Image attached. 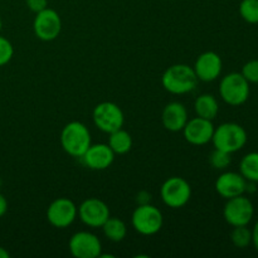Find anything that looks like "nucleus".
Here are the masks:
<instances>
[{
    "instance_id": "c756f323",
    "label": "nucleus",
    "mask_w": 258,
    "mask_h": 258,
    "mask_svg": "<svg viewBox=\"0 0 258 258\" xmlns=\"http://www.w3.org/2000/svg\"><path fill=\"white\" fill-rule=\"evenodd\" d=\"M252 243H253L254 248L258 251V221L254 224V228L252 229Z\"/></svg>"
},
{
    "instance_id": "f3484780",
    "label": "nucleus",
    "mask_w": 258,
    "mask_h": 258,
    "mask_svg": "<svg viewBox=\"0 0 258 258\" xmlns=\"http://www.w3.org/2000/svg\"><path fill=\"white\" fill-rule=\"evenodd\" d=\"M188 111L185 106L181 102H170L164 107L161 113V121L166 130L171 133H178L181 131L188 122Z\"/></svg>"
},
{
    "instance_id": "c85d7f7f",
    "label": "nucleus",
    "mask_w": 258,
    "mask_h": 258,
    "mask_svg": "<svg viewBox=\"0 0 258 258\" xmlns=\"http://www.w3.org/2000/svg\"><path fill=\"white\" fill-rule=\"evenodd\" d=\"M8 212V201L2 193H0V218Z\"/></svg>"
},
{
    "instance_id": "7ed1b4c3",
    "label": "nucleus",
    "mask_w": 258,
    "mask_h": 258,
    "mask_svg": "<svg viewBox=\"0 0 258 258\" xmlns=\"http://www.w3.org/2000/svg\"><path fill=\"white\" fill-rule=\"evenodd\" d=\"M212 143L218 150L233 154L246 145L247 133L239 123L224 122L214 128Z\"/></svg>"
},
{
    "instance_id": "9d476101",
    "label": "nucleus",
    "mask_w": 258,
    "mask_h": 258,
    "mask_svg": "<svg viewBox=\"0 0 258 258\" xmlns=\"http://www.w3.org/2000/svg\"><path fill=\"white\" fill-rule=\"evenodd\" d=\"M72 256L77 258H97L102 253V244L96 234L81 231L73 234L68 242Z\"/></svg>"
},
{
    "instance_id": "39448f33",
    "label": "nucleus",
    "mask_w": 258,
    "mask_h": 258,
    "mask_svg": "<svg viewBox=\"0 0 258 258\" xmlns=\"http://www.w3.org/2000/svg\"><path fill=\"white\" fill-rule=\"evenodd\" d=\"M131 223L135 231L143 236H153L163 227V213L150 203L138 206L131 217Z\"/></svg>"
},
{
    "instance_id": "393cba45",
    "label": "nucleus",
    "mask_w": 258,
    "mask_h": 258,
    "mask_svg": "<svg viewBox=\"0 0 258 258\" xmlns=\"http://www.w3.org/2000/svg\"><path fill=\"white\" fill-rule=\"evenodd\" d=\"M14 55V48L10 40L0 35V67L8 64Z\"/></svg>"
},
{
    "instance_id": "dca6fc26",
    "label": "nucleus",
    "mask_w": 258,
    "mask_h": 258,
    "mask_svg": "<svg viewBox=\"0 0 258 258\" xmlns=\"http://www.w3.org/2000/svg\"><path fill=\"white\" fill-rule=\"evenodd\" d=\"M247 183L248 181L243 178L241 173L226 171L217 179L216 190L224 199H231L246 193Z\"/></svg>"
},
{
    "instance_id": "4be33fe9",
    "label": "nucleus",
    "mask_w": 258,
    "mask_h": 258,
    "mask_svg": "<svg viewBox=\"0 0 258 258\" xmlns=\"http://www.w3.org/2000/svg\"><path fill=\"white\" fill-rule=\"evenodd\" d=\"M239 14L249 24H258V0H242Z\"/></svg>"
},
{
    "instance_id": "f257e3e1",
    "label": "nucleus",
    "mask_w": 258,
    "mask_h": 258,
    "mask_svg": "<svg viewBox=\"0 0 258 258\" xmlns=\"http://www.w3.org/2000/svg\"><path fill=\"white\" fill-rule=\"evenodd\" d=\"M198 77L193 67L188 64H173L164 72L161 77L163 87L173 95H185L197 87Z\"/></svg>"
},
{
    "instance_id": "aec40b11",
    "label": "nucleus",
    "mask_w": 258,
    "mask_h": 258,
    "mask_svg": "<svg viewBox=\"0 0 258 258\" xmlns=\"http://www.w3.org/2000/svg\"><path fill=\"white\" fill-rule=\"evenodd\" d=\"M101 228H102L106 238L110 239L111 242L123 241L127 234V227H126L125 222L116 217H110Z\"/></svg>"
},
{
    "instance_id": "7c9ffc66",
    "label": "nucleus",
    "mask_w": 258,
    "mask_h": 258,
    "mask_svg": "<svg viewBox=\"0 0 258 258\" xmlns=\"http://www.w3.org/2000/svg\"><path fill=\"white\" fill-rule=\"evenodd\" d=\"M10 253L4 248V247L0 246V258H9Z\"/></svg>"
},
{
    "instance_id": "ddd939ff",
    "label": "nucleus",
    "mask_w": 258,
    "mask_h": 258,
    "mask_svg": "<svg viewBox=\"0 0 258 258\" xmlns=\"http://www.w3.org/2000/svg\"><path fill=\"white\" fill-rule=\"evenodd\" d=\"M214 125L212 120H207L203 117H197L190 118L188 122L185 123L183 131L184 138L191 145H206L209 141H212L214 133Z\"/></svg>"
},
{
    "instance_id": "a878e982",
    "label": "nucleus",
    "mask_w": 258,
    "mask_h": 258,
    "mask_svg": "<svg viewBox=\"0 0 258 258\" xmlns=\"http://www.w3.org/2000/svg\"><path fill=\"white\" fill-rule=\"evenodd\" d=\"M241 73L249 83H258V59L247 62L242 68Z\"/></svg>"
},
{
    "instance_id": "412c9836",
    "label": "nucleus",
    "mask_w": 258,
    "mask_h": 258,
    "mask_svg": "<svg viewBox=\"0 0 258 258\" xmlns=\"http://www.w3.org/2000/svg\"><path fill=\"white\" fill-rule=\"evenodd\" d=\"M239 173L247 181L258 183V153H249L242 158Z\"/></svg>"
},
{
    "instance_id": "cd10ccee",
    "label": "nucleus",
    "mask_w": 258,
    "mask_h": 258,
    "mask_svg": "<svg viewBox=\"0 0 258 258\" xmlns=\"http://www.w3.org/2000/svg\"><path fill=\"white\" fill-rule=\"evenodd\" d=\"M136 202H138L139 206H143V204H149L151 202V194L148 191L143 190L138 194L136 197Z\"/></svg>"
},
{
    "instance_id": "2f4dec72",
    "label": "nucleus",
    "mask_w": 258,
    "mask_h": 258,
    "mask_svg": "<svg viewBox=\"0 0 258 258\" xmlns=\"http://www.w3.org/2000/svg\"><path fill=\"white\" fill-rule=\"evenodd\" d=\"M2 27H3V22H2V18H0V30H2Z\"/></svg>"
},
{
    "instance_id": "4468645a",
    "label": "nucleus",
    "mask_w": 258,
    "mask_h": 258,
    "mask_svg": "<svg viewBox=\"0 0 258 258\" xmlns=\"http://www.w3.org/2000/svg\"><path fill=\"white\" fill-rule=\"evenodd\" d=\"M222 67H223V63L218 53L208 50V52L202 53L197 58L193 70L199 81L212 82L221 76Z\"/></svg>"
},
{
    "instance_id": "20e7f679",
    "label": "nucleus",
    "mask_w": 258,
    "mask_h": 258,
    "mask_svg": "<svg viewBox=\"0 0 258 258\" xmlns=\"http://www.w3.org/2000/svg\"><path fill=\"white\" fill-rule=\"evenodd\" d=\"M222 100L231 106H241L249 97V82L242 73H229L224 76L219 85Z\"/></svg>"
},
{
    "instance_id": "f03ea898",
    "label": "nucleus",
    "mask_w": 258,
    "mask_h": 258,
    "mask_svg": "<svg viewBox=\"0 0 258 258\" xmlns=\"http://www.w3.org/2000/svg\"><path fill=\"white\" fill-rule=\"evenodd\" d=\"M92 144L91 133L85 123L80 121L68 122L60 133V145L71 156L80 158Z\"/></svg>"
},
{
    "instance_id": "2eb2a0df",
    "label": "nucleus",
    "mask_w": 258,
    "mask_h": 258,
    "mask_svg": "<svg viewBox=\"0 0 258 258\" xmlns=\"http://www.w3.org/2000/svg\"><path fill=\"white\" fill-rule=\"evenodd\" d=\"M115 155L108 144H91L81 159L83 164L92 170H105L112 165Z\"/></svg>"
},
{
    "instance_id": "f8f14e48",
    "label": "nucleus",
    "mask_w": 258,
    "mask_h": 258,
    "mask_svg": "<svg viewBox=\"0 0 258 258\" xmlns=\"http://www.w3.org/2000/svg\"><path fill=\"white\" fill-rule=\"evenodd\" d=\"M80 219L87 227L98 228L110 218V209L103 201L98 198H88L81 203L78 208Z\"/></svg>"
},
{
    "instance_id": "5701e85b",
    "label": "nucleus",
    "mask_w": 258,
    "mask_h": 258,
    "mask_svg": "<svg viewBox=\"0 0 258 258\" xmlns=\"http://www.w3.org/2000/svg\"><path fill=\"white\" fill-rule=\"evenodd\" d=\"M232 243L238 248H246L252 243V231L247 228V226L233 227L231 233Z\"/></svg>"
},
{
    "instance_id": "0eeeda50",
    "label": "nucleus",
    "mask_w": 258,
    "mask_h": 258,
    "mask_svg": "<svg viewBox=\"0 0 258 258\" xmlns=\"http://www.w3.org/2000/svg\"><path fill=\"white\" fill-rule=\"evenodd\" d=\"M161 199L168 207L174 209L185 206L191 197L190 184L180 176H171L164 181L160 189Z\"/></svg>"
},
{
    "instance_id": "423d86ee",
    "label": "nucleus",
    "mask_w": 258,
    "mask_h": 258,
    "mask_svg": "<svg viewBox=\"0 0 258 258\" xmlns=\"http://www.w3.org/2000/svg\"><path fill=\"white\" fill-rule=\"evenodd\" d=\"M92 118L96 127L106 134H111L118 130L122 127L123 122H125L122 110L116 103L108 102V101L98 103L93 108Z\"/></svg>"
},
{
    "instance_id": "b1692460",
    "label": "nucleus",
    "mask_w": 258,
    "mask_h": 258,
    "mask_svg": "<svg viewBox=\"0 0 258 258\" xmlns=\"http://www.w3.org/2000/svg\"><path fill=\"white\" fill-rule=\"evenodd\" d=\"M209 161H211V165L213 166L214 169L223 170V169L228 168L229 164H231V154L216 149V150L211 154Z\"/></svg>"
},
{
    "instance_id": "6e6552de",
    "label": "nucleus",
    "mask_w": 258,
    "mask_h": 258,
    "mask_svg": "<svg viewBox=\"0 0 258 258\" xmlns=\"http://www.w3.org/2000/svg\"><path fill=\"white\" fill-rule=\"evenodd\" d=\"M254 214V208L252 202L242 194L234 198L227 199L223 209L224 219L232 227L248 226Z\"/></svg>"
},
{
    "instance_id": "bb28decb",
    "label": "nucleus",
    "mask_w": 258,
    "mask_h": 258,
    "mask_svg": "<svg viewBox=\"0 0 258 258\" xmlns=\"http://www.w3.org/2000/svg\"><path fill=\"white\" fill-rule=\"evenodd\" d=\"M25 3H27L28 8L35 14L48 8V0H25Z\"/></svg>"
},
{
    "instance_id": "a211bd4d",
    "label": "nucleus",
    "mask_w": 258,
    "mask_h": 258,
    "mask_svg": "<svg viewBox=\"0 0 258 258\" xmlns=\"http://www.w3.org/2000/svg\"><path fill=\"white\" fill-rule=\"evenodd\" d=\"M194 110H196L197 116H199V117L213 121L219 112L218 101L213 95L204 93V95H201L196 100Z\"/></svg>"
},
{
    "instance_id": "9b49d317",
    "label": "nucleus",
    "mask_w": 258,
    "mask_h": 258,
    "mask_svg": "<svg viewBox=\"0 0 258 258\" xmlns=\"http://www.w3.org/2000/svg\"><path fill=\"white\" fill-rule=\"evenodd\" d=\"M78 208L71 199L57 198L47 209V219L55 228H67L76 221Z\"/></svg>"
},
{
    "instance_id": "6ab92c4d",
    "label": "nucleus",
    "mask_w": 258,
    "mask_h": 258,
    "mask_svg": "<svg viewBox=\"0 0 258 258\" xmlns=\"http://www.w3.org/2000/svg\"><path fill=\"white\" fill-rule=\"evenodd\" d=\"M108 146L112 149L115 154L123 155V154L128 153L131 148H133V138H131V135L127 131L121 127L110 134Z\"/></svg>"
},
{
    "instance_id": "1a4fd4ad",
    "label": "nucleus",
    "mask_w": 258,
    "mask_h": 258,
    "mask_svg": "<svg viewBox=\"0 0 258 258\" xmlns=\"http://www.w3.org/2000/svg\"><path fill=\"white\" fill-rule=\"evenodd\" d=\"M33 29L38 39L44 42L57 39L62 30V20L59 14L50 8H45L44 10L35 14Z\"/></svg>"
}]
</instances>
